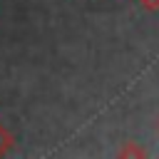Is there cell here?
Wrapping results in <instances>:
<instances>
[{
  "instance_id": "6da1fadb",
  "label": "cell",
  "mask_w": 159,
  "mask_h": 159,
  "mask_svg": "<svg viewBox=\"0 0 159 159\" xmlns=\"http://www.w3.org/2000/svg\"><path fill=\"white\" fill-rule=\"evenodd\" d=\"M117 157H129V159H142V157H147V149L144 147H139L137 142H124L119 149H117Z\"/></svg>"
},
{
  "instance_id": "7a4b0ae2",
  "label": "cell",
  "mask_w": 159,
  "mask_h": 159,
  "mask_svg": "<svg viewBox=\"0 0 159 159\" xmlns=\"http://www.w3.org/2000/svg\"><path fill=\"white\" fill-rule=\"evenodd\" d=\"M12 144H15L12 132H10L7 127H2V124H0V157H5V154L12 149Z\"/></svg>"
},
{
  "instance_id": "3957f363",
  "label": "cell",
  "mask_w": 159,
  "mask_h": 159,
  "mask_svg": "<svg viewBox=\"0 0 159 159\" xmlns=\"http://www.w3.org/2000/svg\"><path fill=\"white\" fill-rule=\"evenodd\" d=\"M139 5L147 12H159V0H139Z\"/></svg>"
},
{
  "instance_id": "277c9868",
  "label": "cell",
  "mask_w": 159,
  "mask_h": 159,
  "mask_svg": "<svg viewBox=\"0 0 159 159\" xmlns=\"http://www.w3.org/2000/svg\"><path fill=\"white\" fill-rule=\"evenodd\" d=\"M157 124H159V119H157Z\"/></svg>"
}]
</instances>
